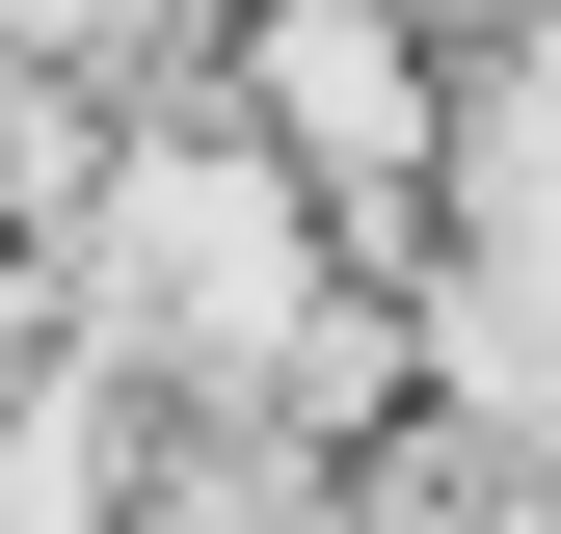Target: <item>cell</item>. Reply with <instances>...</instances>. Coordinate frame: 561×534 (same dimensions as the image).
Listing matches in <instances>:
<instances>
[{
    "instance_id": "obj_1",
    "label": "cell",
    "mask_w": 561,
    "mask_h": 534,
    "mask_svg": "<svg viewBox=\"0 0 561 534\" xmlns=\"http://www.w3.org/2000/svg\"><path fill=\"white\" fill-rule=\"evenodd\" d=\"M401 27H428V54H455V27H508V0H401Z\"/></svg>"
}]
</instances>
